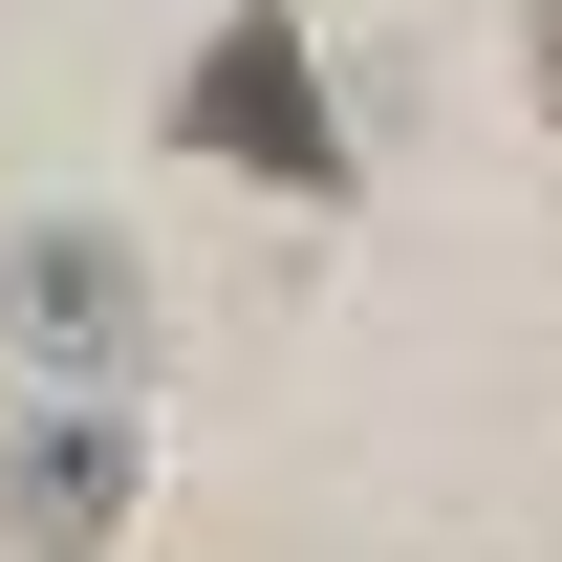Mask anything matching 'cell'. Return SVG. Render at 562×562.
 Wrapping results in <instances>:
<instances>
[{
    "mask_svg": "<svg viewBox=\"0 0 562 562\" xmlns=\"http://www.w3.org/2000/svg\"><path fill=\"white\" fill-rule=\"evenodd\" d=\"M0 541L22 562H109L131 541V432L109 412H22L0 432Z\"/></svg>",
    "mask_w": 562,
    "mask_h": 562,
    "instance_id": "obj_3",
    "label": "cell"
},
{
    "mask_svg": "<svg viewBox=\"0 0 562 562\" xmlns=\"http://www.w3.org/2000/svg\"><path fill=\"white\" fill-rule=\"evenodd\" d=\"M173 131L238 151L260 195H347V109H325V66H303V0H216L195 87H173Z\"/></svg>",
    "mask_w": 562,
    "mask_h": 562,
    "instance_id": "obj_1",
    "label": "cell"
},
{
    "mask_svg": "<svg viewBox=\"0 0 562 562\" xmlns=\"http://www.w3.org/2000/svg\"><path fill=\"white\" fill-rule=\"evenodd\" d=\"M0 325H22L44 368H131L151 347V260L109 238V216H22V238H0Z\"/></svg>",
    "mask_w": 562,
    "mask_h": 562,
    "instance_id": "obj_2",
    "label": "cell"
},
{
    "mask_svg": "<svg viewBox=\"0 0 562 562\" xmlns=\"http://www.w3.org/2000/svg\"><path fill=\"white\" fill-rule=\"evenodd\" d=\"M541 109H562V0H541Z\"/></svg>",
    "mask_w": 562,
    "mask_h": 562,
    "instance_id": "obj_4",
    "label": "cell"
}]
</instances>
